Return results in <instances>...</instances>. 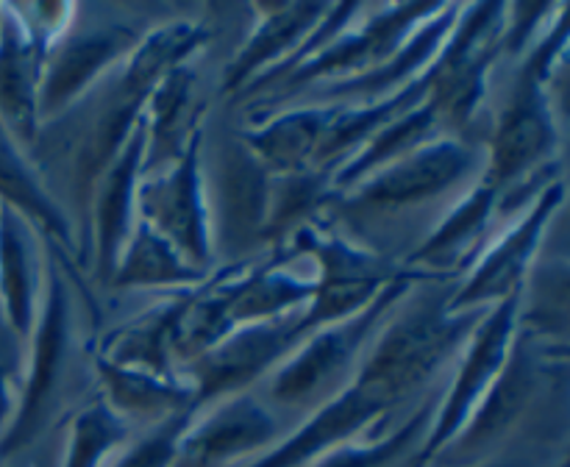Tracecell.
I'll return each instance as SVG.
<instances>
[{
    "instance_id": "cell-13",
    "label": "cell",
    "mask_w": 570,
    "mask_h": 467,
    "mask_svg": "<svg viewBox=\"0 0 570 467\" xmlns=\"http://www.w3.org/2000/svg\"><path fill=\"white\" fill-rule=\"evenodd\" d=\"M566 209V178L546 187L529 209L495 228L451 292V309H490L521 292L529 267L543 250L554 217Z\"/></svg>"
},
{
    "instance_id": "cell-25",
    "label": "cell",
    "mask_w": 570,
    "mask_h": 467,
    "mask_svg": "<svg viewBox=\"0 0 570 467\" xmlns=\"http://www.w3.org/2000/svg\"><path fill=\"white\" fill-rule=\"evenodd\" d=\"M562 211L518 292V328L543 342L568 345V250Z\"/></svg>"
},
{
    "instance_id": "cell-28",
    "label": "cell",
    "mask_w": 570,
    "mask_h": 467,
    "mask_svg": "<svg viewBox=\"0 0 570 467\" xmlns=\"http://www.w3.org/2000/svg\"><path fill=\"white\" fill-rule=\"evenodd\" d=\"M443 387L429 393L399 423L328 450L312 467H412L417 454H421L423 443H426L429 431H432Z\"/></svg>"
},
{
    "instance_id": "cell-14",
    "label": "cell",
    "mask_w": 570,
    "mask_h": 467,
    "mask_svg": "<svg viewBox=\"0 0 570 467\" xmlns=\"http://www.w3.org/2000/svg\"><path fill=\"white\" fill-rule=\"evenodd\" d=\"M518 331V292L510 298L490 306L488 315L473 328L471 339L462 348L443 395H440L438 415H434L432 431L423 443L412 467H432V461L443 454L445 445L465 428L471 415L476 411L479 400L495 381L499 370L504 367L507 354Z\"/></svg>"
},
{
    "instance_id": "cell-7",
    "label": "cell",
    "mask_w": 570,
    "mask_h": 467,
    "mask_svg": "<svg viewBox=\"0 0 570 467\" xmlns=\"http://www.w3.org/2000/svg\"><path fill=\"white\" fill-rule=\"evenodd\" d=\"M200 176L215 267L267 256L262 248V231L273 172L243 142L239 126L228 120L215 122L212 117L206 120Z\"/></svg>"
},
{
    "instance_id": "cell-3",
    "label": "cell",
    "mask_w": 570,
    "mask_h": 467,
    "mask_svg": "<svg viewBox=\"0 0 570 467\" xmlns=\"http://www.w3.org/2000/svg\"><path fill=\"white\" fill-rule=\"evenodd\" d=\"M460 278L434 276L415 284L373 337L356 376L367 378L399 404L415 406L443 387L488 309H451Z\"/></svg>"
},
{
    "instance_id": "cell-35",
    "label": "cell",
    "mask_w": 570,
    "mask_h": 467,
    "mask_svg": "<svg viewBox=\"0 0 570 467\" xmlns=\"http://www.w3.org/2000/svg\"><path fill=\"white\" fill-rule=\"evenodd\" d=\"M557 467H566V461H560V465H557Z\"/></svg>"
},
{
    "instance_id": "cell-27",
    "label": "cell",
    "mask_w": 570,
    "mask_h": 467,
    "mask_svg": "<svg viewBox=\"0 0 570 467\" xmlns=\"http://www.w3.org/2000/svg\"><path fill=\"white\" fill-rule=\"evenodd\" d=\"M212 272L215 270L189 265L161 234H156L148 222L137 220L106 292H181L200 287Z\"/></svg>"
},
{
    "instance_id": "cell-30",
    "label": "cell",
    "mask_w": 570,
    "mask_h": 467,
    "mask_svg": "<svg viewBox=\"0 0 570 467\" xmlns=\"http://www.w3.org/2000/svg\"><path fill=\"white\" fill-rule=\"evenodd\" d=\"M443 126H440L438 115L432 111V106L426 103V98L417 106L406 109L404 115H399L395 120H390L387 126L379 128L348 161H345L340 170H334L332 187L334 192H345L354 183H360L362 178H367L371 172L382 170L390 161L401 159V156L412 153L421 145L432 142V139L443 137Z\"/></svg>"
},
{
    "instance_id": "cell-1",
    "label": "cell",
    "mask_w": 570,
    "mask_h": 467,
    "mask_svg": "<svg viewBox=\"0 0 570 467\" xmlns=\"http://www.w3.org/2000/svg\"><path fill=\"white\" fill-rule=\"evenodd\" d=\"M45 284L37 322L26 342V372L9 428L0 434V465L37 448L59 423L98 395L92 370L95 328L83 326V311L98 309L83 287L76 261L42 237Z\"/></svg>"
},
{
    "instance_id": "cell-11",
    "label": "cell",
    "mask_w": 570,
    "mask_h": 467,
    "mask_svg": "<svg viewBox=\"0 0 570 467\" xmlns=\"http://www.w3.org/2000/svg\"><path fill=\"white\" fill-rule=\"evenodd\" d=\"M328 3H254L248 28L220 67L217 100L243 109L271 92L298 64L301 48L315 37Z\"/></svg>"
},
{
    "instance_id": "cell-8",
    "label": "cell",
    "mask_w": 570,
    "mask_h": 467,
    "mask_svg": "<svg viewBox=\"0 0 570 467\" xmlns=\"http://www.w3.org/2000/svg\"><path fill=\"white\" fill-rule=\"evenodd\" d=\"M507 3L460 6L454 28L426 70V103L445 133L484 142L490 89L501 64Z\"/></svg>"
},
{
    "instance_id": "cell-33",
    "label": "cell",
    "mask_w": 570,
    "mask_h": 467,
    "mask_svg": "<svg viewBox=\"0 0 570 467\" xmlns=\"http://www.w3.org/2000/svg\"><path fill=\"white\" fill-rule=\"evenodd\" d=\"M22 372H26V342L0 315V434L9 428L20 400Z\"/></svg>"
},
{
    "instance_id": "cell-15",
    "label": "cell",
    "mask_w": 570,
    "mask_h": 467,
    "mask_svg": "<svg viewBox=\"0 0 570 467\" xmlns=\"http://www.w3.org/2000/svg\"><path fill=\"white\" fill-rule=\"evenodd\" d=\"M301 317L304 311L234 328L200 359L178 370V376L187 378L198 406L262 387L304 339Z\"/></svg>"
},
{
    "instance_id": "cell-9",
    "label": "cell",
    "mask_w": 570,
    "mask_h": 467,
    "mask_svg": "<svg viewBox=\"0 0 570 467\" xmlns=\"http://www.w3.org/2000/svg\"><path fill=\"white\" fill-rule=\"evenodd\" d=\"M440 6L443 3H362L356 20L340 37H334L321 53L295 67L271 92L256 98L254 103L243 106L248 111L245 120L287 103L295 95L312 87L348 81V78L376 70L399 53L401 44L412 37V31L421 22H426L434 11H440Z\"/></svg>"
},
{
    "instance_id": "cell-2",
    "label": "cell",
    "mask_w": 570,
    "mask_h": 467,
    "mask_svg": "<svg viewBox=\"0 0 570 467\" xmlns=\"http://www.w3.org/2000/svg\"><path fill=\"white\" fill-rule=\"evenodd\" d=\"M484 167V142L443 133L334 195L326 217L345 237L404 267L445 209L482 181Z\"/></svg>"
},
{
    "instance_id": "cell-6",
    "label": "cell",
    "mask_w": 570,
    "mask_h": 467,
    "mask_svg": "<svg viewBox=\"0 0 570 467\" xmlns=\"http://www.w3.org/2000/svg\"><path fill=\"white\" fill-rule=\"evenodd\" d=\"M178 6L76 3L67 31L45 50L39 126L65 115L131 56L139 39Z\"/></svg>"
},
{
    "instance_id": "cell-22",
    "label": "cell",
    "mask_w": 570,
    "mask_h": 467,
    "mask_svg": "<svg viewBox=\"0 0 570 467\" xmlns=\"http://www.w3.org/2000/svg\"><path fill=\"white\" fill-rule=\"evenodd\" d=\"M195 289V287H193ZM189 289L150 295L142 306L95 334V354L122 367L178 376L173 361V328L184 309Z\"/></svg>"
},
{
    "instance_id": "cell-18",
    "label": "cell",
    "mask_w": 570,
    "mask_h": 467,
    "mask_svg": "<svg viewBox=\"0 0 570 467\" xmlns=\"http://www.w3.org/2000/svg\"><path fill=\"white\" fill-rule=\"evenodd\" d=\"M212 117L209 95L200 89V56L167 72L145 103L142 176L176 165Z\"/></svg>"
},
{
    "instance_id": "cell-34",
    "label": "cell",
    "mask_w": 570,
    "mask_h": 467,
    "mask_svg": "<svg viewBox=\"0 0 570 467\" xmlns=\"http://www.w3.org/2000/svg\"><path fill=\"white\" fill-rule=\"evenodd\" d=\"M468 467H540V461L532 454H518V450H507V454L493 456L488 461H479V465Z\"/></svg>"
},
{
    "instance_id": "cell-26",
    "label": "cell",
    "mask_w": 570,
    "mask_h": 467,
    "mask_svg": "<svg viewBox=\"0 0 570 467\" xmlns=\"http://www.w3.org/2000/svg\"><path fill=\"white\" fill-rule=\"evenodd\" d=\"M0 203L26 217L42 237L53 239L78 265V242L70 220L45 187L42 172L33 165L31 153L17 142L3 120H0Z\"/></svg>"
},
{
    "instance_id": "cell-32",
    "label": "cell",
    "mask_w": 570,
    "mask_h": 467,
    "mask_svg": "<svg viewBox=\"0 0 570 467\" xmlns=\"http://www.w3.org/2000/svg\"><path fill=\"white\" fill-rule=\"evenodd\" d=\"M189 415L193 411H187L181 417H173L167 423H159V426L139 428L137 437L117 456L111 467H173L178 437H181Z\"/></svg>"
},
{
    "instance_id": "cell-21",
    "label": "cell",
    "mask_w": 570,
    "mask_h": 467,
    "mask_svg": "<svg viewBox=\"0 0 570 467\" xmlns=\"http://www.w3.org/2000/svg\"><path fill=\"white\" fill-rule=\"evenodd\" d=\"M334 115L337 103H287L245 120L239 137L273 176L304 172L317 167Z\"/></svg>"
},
{
    "instance_id": "cell-23",
    "label": "cell",
    "mask_w": 570,
    "mask_h": 467,
    "mask_svg": "<svg viewBox=\"0 0 570 467\" xmlns=\"http://www.w3.org/2000/svg\"><path fill=\"white\" fill-rule=\"evenodd\" d=\"M45 284L42 234L0 203V315L28 342Z\"/></svg>"
},
{
    "instance_id": "cell-24",
    "label": "cell",
    "mask_w": 570,
    "mask_h": 467,
    "mask_svg": "<svg viewBox=\"0 0 570 467\" xmlns=\"http://www.w3.org/2000/svg\"><path fill=\"white\" fill-rule=\"evenodd\" d=\"M92 370L98 378V393L104 395L106 404L137 428L159 426L198 406L193 387L184 376H161V372L139 370V367L115 365L95 350Z\"/></svg>"
},
{
    "instance_id": "cell-5",
    "label": "cell",
    "mask_w": 570,
    "mask_h": 467,
    "mask_svg": "<svg viewBox=\"0 0 570 467\" xmlns=\"http://www.w3.org/2000/svg\"><path fill=\"white\" fill-rule=\"evenodd\" d=\"M426 278L434 276L432 272L404 267L373 298L371 306L356 311L354 317L328 322V326H321L312 334H306L298 348L259 387L267 395V400L301 420L309 411H315L317 406L332 400L334 395L343 393L354 381L356 372H360V365L367 356V350H371L373 337L384 326V320L393 315L399 300L415 284L426 281Z\"/></svg>"
},
{
    "instance_id": "cell-36",
    "label": "cell",
    "mask_w": 570,
    "mask_h": 467,
    "mask_svg": "<svg viewBox=\"0 0 570 467\" xmlns=\"http://www.w3.org/2000/svg\"><path fill=\"white\" fill-rule=\"evenodd\" d=\"M0 467H6V465H0Z\"/></svg>"
},
{
    "instance_id": "cell-31",
    "label": "cell",
    "mask_w": 570,
    "mask_h": 467,
    "mask_svg": "<svg viewBox=\"0 0 570 467\" xmlns=\"http://www.w3.org/2000/svg\"><path fill=\"white\" fill-rule=\"evenodd\" d=\"M137 431V426L106 404L104 395H92L65 423L61 467H111Z\"/></svg>"
},
{
    "instance_id": "cell-19",
    "label": "cell",
    "mask_w": 570,
    "mask_h": 467,
    "mask_svg": "<svg viewBox=\"0 0 570 467\" xmlns=\"http://www.w3.org/2000/svg\"><path fill=\"white\" fill-rule=\"evenodd\" d=\"M495 206H499V189L484 178L473 183L462 198H456L445 209V215L434 222L423 242L406 256L404 267L432 272V276L462 278L490 234L507 226L499 220Z\"/></svg>"
},
{
    "instance_id": "cell-4",
    "label": "cell",
    "mask_w": 570,
    "mask_h": 467,
    "mask_svg": "<svg viewBox=\"0 0 570 467\" xmlns=\"http://www.w3.org/2000/svg\"><path fill=\"white\" fill-rule=\"evenodd\" d=\"M566 411L568 345L543 342L518 328L495 381L432 467H468L493 459L529 426L549 417L566 420Z\"/></svg>"
},
{
    "instance_id": "cell-16",
    "label": "cell",
    "mask_w": 570,
    "mask_h": 467,
    "mask_svg": "<svg viewBox=\"0 0 570 467\" xmlns=\"http://www.w3.org/2000/svg\"><path fill=\"white\" fill-rule=\"evenodd\" d=\"M204 131L193 139L187 153L167 170L142 176L137 189V217L167 239L189 265L215 270L206 211L204 176H200Z\"/></svg>"
},
{
    "instance_id": "cell-17",
    "label": "cell",
    "mask_w": 570,
    "mask_h": 467,
    "mask_svg": "<svg viewBox=\"0 0 570 467\" xmlns=\"http://www.w3.org/2000/svg\"><path fill=\"white\" fill-rule=\"evenodd\" d=\"M145 122L134 128L126 148L98 178L87 217V272L95 289H109L122 248L137 226V189L142 181Z\"/></svg>"
},
{
    "instance_id": "cell-12",
    "label": "cell",
    "mask_w": 570,
    "mask_h": 467,
    "mask_svg": "<svg viewBox=\"0 0 570 467\" xmlns=\"http://www.w3.org/2000/svg\"><path fill=\"white\" fill-rule=\"evenodd\" d=\"M298 423L259 387L195 406L178 437L173 467H245L276 448Z\"/></svg>"
},
{
    "instance_id": "cell-20",
    "label": "cell",
    "mask_w": 570,
    "mask_h": 467,
    "mask_svg": "<svg viewBox=\"0 0 570 467\" xmlns=\"http://www.w3.org/2000/svg\"><path fill=\"white\" fill-rule=\"evenodd\" d=\"M45 44L33 37L17 6L0 3V120L31 153L39 133V83Z\"/></svg>"
},
{
    "instance_id": "cell-29",
    "label": "cell",
    "mask_w": 570,
    "mask_h": 467,
    "mask_svg": "<svg viewBox=\"0 0 570 467\" xmlns=\"http://www.w3.org/2000/svg\"><path fill=\"white\" fill-rule=\"evenodd\" d=\"M334 195L337 192L332 187V176L326 170H317V167L304 172L273 176L271 195H267L265 231H262L265 254H282L301 228L326 215Z\"/></svg>"
},
{
    "instance_id": "cell-10",
    "label": "cell",
    "mask_w": 570,
    "mask_h": 467,
    "mask_svg": "<svg viewBox=\"0 0 570 467\" xmlns=\"http://www.w3.org/2000/svg\"><path fill=\"white\" fill-rule=\"evenodd\" d=\"M282 254L304 256L315 272V295L301 317L304 337L328 322L354 317L404 270L399 261L345 237L326 215L301 228Z\"/></svg>"
}]
</instances>
